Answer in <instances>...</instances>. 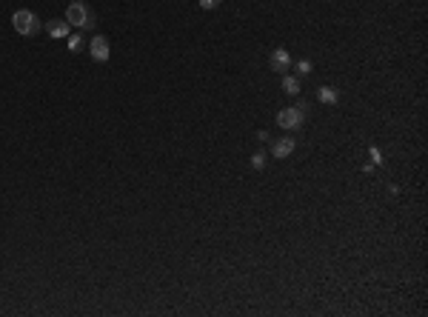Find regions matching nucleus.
I'll list each match as a JSON object with an SVG mask.
<instances>
[{"label":"nucleus","mask_w":428,"mask_h":317,"mask_svg":"<svg viewBox=\"0 0 428 317\" xmlns=\"http://www.w3.org/2000/svg\"><path fill=\"white\" fill-rule=\"evenodd\" d=\"M289 66H291V54L286 49H274L271 52V69L274 71H286Z\"/></svg>","instance_id":"obj_6"},{"label":"nucleus","mask_w":428,"mask_h":317,"mask_svg":"<svg viewBox=\"0 0 428 317\" xmlns=\"http://www.w3.org/2000/svg\"><path fill=\"white\" fill-rule=\"evenodd\" d=\"M66 23H69V26H77V29H89V26H95V15H92V9H89L83 0H74V3H69V9H66Z\"/></svg>","instance_id":"obj_2"},{"label":"nucleus","mask_w":428,"mask_h":317,"mask_svg":"<svg viewBox=\"0 0 428 317\" xmlns=\"http://www.w3.org/2000/svg\"><path fill=\"white\" fill-rule=\"evenodd\" d=\"M251 166H254V169H263V166H266V154H263V151H254V154H251Z\"/></svg>","instance_id":"obj_12"},{"label":"nucleus","mask_w":428,"mask_h":317,"mask_svg":"<svg viewBox=\"0 0 428 317\" xmlns=\"http://www.w3.org/2000/svg\"><path fill=\"white\" fill-rule=\"evenodd\" d=\"M317 97H320L323 103L334 106V103H337V100H340V92H337V89H334V86H323V89H320V92H317Z\"/></svg>","instance_id":"obj_8"},{"label":"nucleus","mask_w":428,"mask_h":317,"mask_svg":"<svg viewBox=\"0 0 428 317\" xmlns=\"http://www.w3.org/2000/svg\"><path fill=\"white\" fill-rule=\"evenodd\" d=\"M297 71H300V74H311V60H300L297 63Z\"/></svg>","instance_id":"obj_13"},{"label":"nucleus","mask_w":428,"mask_h":317,"mask_svg":"<svg viewBox=\"0 0 428 317\" xmlns=\"http://www.w3.org/2000/svg\"><path fill=\"white\" fill-rule=\"evenodd\" d=\"M12 26H15V32L18 35H23V37H32V35H37L40 32V20H37V15L35 12H29V9H18L15 15H12Z\"/></svg>","instance_id":"obj_1"},{"label":"nucleus","mask_w":428,"mask_h":317,"mask_svg":"<svg viewBox=\"0 0 428 317\" xmlns=\"http://www.w3.org/2000/svg\"><path fill=\"white\" fill-rule=\"evenodd\" d=\"M46 32L52 37H69V23H66V20H49V23H46Z\"/></svg>","instance_id":"obj_7"},{"label":"nucleus","mask_w":428,"mask_h":317,"mask_svg":"<svg viewBox=\"0 0 428 317\" xmlns=\"http://www.w3.org/2000/svg\"><path fill=\"white\" fill-rule=\"evenodd\" d=\"M83 49V37L80 35H71L69 37V52H80Z\"/></svg>","instance_id":"obj_11"},{"label":"nucleus","mask_w":428,"mask_h":317,"mask_svg":"<svg viewBox=\"0 0 428 317\" xmlns=\"http://www.w3.org/2000/svg\"><path fill=\"white\" fill-rule=\"evenodd\" d=\"M89 54L95 57L97 63H106L109 60V54H112V49H109V40L106 37H92V43H89Z\"/></svg>","instance_id":"obj_4"},{"label":"nucleus","mask_w":428,"mask_h":317,"mask_svg":"<svg viewBox=\"0 0 428 317\" xmlns=\"http://www.w3.org/2000/svg\"><path fill=\"white\" fill-rule=\"evenodd\" d=\"M283 89H286V95H300V80L297 77H283Z\"/></svg>","instance_id":"obj_9"},{"label":"nucleus","mask_w":428,"mask_h":317,"mask_svg":"<svg viewBox=\"0 0 428 317\" xmlns=\"http://www.w3.org/2000/svg\"><path fill=\"white\" fill-rule=\"evenodd\" d=\"M303 112H300L297 106H291V109H283V112H280L277 115V123L283 126V129H286V132H294V129H300V126H303Z\"/></svg>","instance_id":"obj_3"},{"label":"nucleus","mask_w":428,"mask_h":317,"mask_svg":"<svg viewBox=\"0 0 428 317\" xmlns=\"http://www.w3.org/2000/svg\"><path fill=\"white\" fill-rule=\"evenodd\" d=\"M297 149V140H294V137H280V140H274L271 143V154H274V157H289L291 151Z\"/></svg>","instance_id":"obj_5"},{"label":"nucleus","mask_w":428,"mask_h":317,"mask_svg":"<svg viewBox=\"0 0 428 317\" xmlns=\"http://www.w3.org/2000/svg\"><path fill=\"white\" fill-rule=\"evenodd\" d=\"M368 157H371V166H380V163H383V151L377 149V146H371V149H368Z\"/></svg>","instance_id":"obj_10"},{"label":"nucleus","mask_w":428,"mask_h":317,"mask_svg":"<svg viewBox=\"0 0 428 317\" xmlns=\"http://www.w3.org/2000/svg\"><path fill=\"white\" fill-rule=\"evenodd\" d=\"M223 0H200V9H217Z\"/></svg>","instance_id":"obj_14"}]
</instances>
